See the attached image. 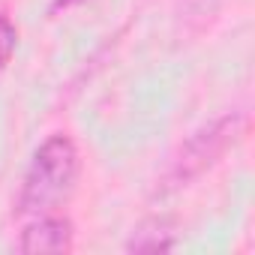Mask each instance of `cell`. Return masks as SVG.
<instances>
[{
	"mask_svg": "<svg viewBox=\"0 0 255 255\" xmlns=\"http://www.w3.org/2000/svg\"><path fill=\"white\" fill-rule=\"evenodd\" d=\"M78 177V150L66 135L48 138L30 159L18 195V213H45L60 204Z\"/></svg>",
	"mask_w": 255,
	"mask_h": 255,
	"instance_id": "1",
	"label": "cell"
},
{
	"mask_svg": "<svg viewBox=\"0 0 255 255\" xmlns=\"http://www.w3.org/2000/svg\"><path fill=\"white\" fill-rule=\"evenodd\" d=\"M237 126H240V117L237 114H225L216 123H210L207 129H201L195 138H189L186 147L180 150V156L174 159V165L165 174V192L168 189H180L186 180H192L195 174L210 168L228 150V144L237 138Z\"/></svg>",
	"mask_w": 255,
	"mask_h": 255,
	"instance_id": "2",
	"label": "cell"
},
{
	"mask_svg": "<svg viewBox=\"0 0 255 255\" xmlns=\"http://www.w3.org/2000/svg\"><path fill=\"white\" fill-rule=\"evenodd\" d=\"M18 249L21 252H66V249H72V225L66 219L45 216L24 231Z\"/></svg>",
	"mask_w": 255,
	"mask_h": 255,
	"instance_id": "3",
	"label": "cell"
},
{
	"mask_svg": "<svg viewBox=\"0 0 255 255\" xmlns=\"http://www.w3.org/2000/svg\"><path fill=\"white\" fill-rule=\"evenodd\" d=\"M15 45H18V30H15V24H12L6 15H0V66L9 63V57L15 54Z\"/></svg>",
	"mask_w": 255,
	"mask_h": 255,
	"instance_id": "4",
	"label": "cell"
},
{
	"mask_svg": "<svg viewBox=\"0 0 255 255\" xmlns=\"http://www.w3.org/2000/svg\"><path fill=\"white\" fill-rule=\"evenodd\" d=\"M69 3H75V0H54V9H60V6H69Z\"/></svg>",
	"mask_w": 255,
	"mask_h": 255,
	"instance_id": "5",
	"label": "cell"
}]
</instances>
